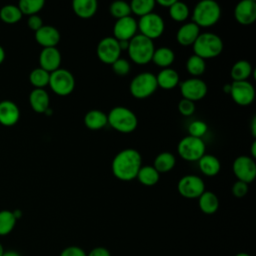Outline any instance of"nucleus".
<instances>
[{
	"label": "nucleus",
	"mask_w": 256,
	"mask_h": 256,
	"mask_svg": "<svg viewBox=\"0 0 256 256\" xmlns=\"http://www.w3.org/2000/svg\"><path fill=\"white\" fill-rule=\"evenodd\" d=\"M29 103L35 112L45 113L50 104L49 94L44 88H34L29 94Z\"/></svg>",
	"instance_id": "21"
},
{
	"label": "nucleus",
	"mask_w": 256,
	"mask_h": 256,
	"mask_svg": "<svg viewBox=\"0 0 256 256\" xmlns=\"http://www.w3.org/2000/svg\"><path fill=\"white\" fill-rule=\"evenodd\" d=\"M142 166L141 154L133 148H126L118 152L112 160L113 175L121 181H131L137 177Z\"/></svg>",
	"instance_id": "1"
},
{
	"label": "nucleus",
	"mask_w": 256,
	"mask_h": 256,
	"mask_svg": "<svg viewBox=\"0 0 256 256\" xmlns=\"http://www.w3.org/2000/svg\"><path fill=\"white\" fill-rule=\"evenodd\" d=\"M178 192L181 196L188 199L199 198L205 191V184L200 176L188 174L183 176L177 184Z\"/></svg>",
	"instance_id": "10"
},
{
	"label": "nucleus",
	"mask_w": 256,
	"mask_h": 256,
	"mask_svg": "<svg viewBox=\"0 0 256 256\" xmlns=\"http://www.w3.org/2000/svg\"><path fill=\"white\" fill-rule=\"evenodd\" d=\"M221 17V8L214 0H202L198 2L192 12V22L199 28H207L215 25Z\"/></svg>",
	"instance_id": "2"
},
{
	"label": "nucleus",
	"mask_w": 256,
	"mask_h": 256,
	"mask_svg": "<svg viewBox=\"0 0 256 256\" xmlns=\"http://www.w3.org/2000/svg\"><path fill=\"white\" fill-rule=\"evenodd\" d=\"M176 164V158L174 154L171 152H161L158 154L154 160L153 167L159 172V173H165L168 171H171Z\"/></svg>",
	"instance_id": "30"
},
{
	"label": "nucleus",
	"mask_w": 256,
	"mask_h": 256,
	"mask_svg": "<svg viewBox=\"0 0 256 256\" xmlns=\"http://www.w3.org/2000/svg\"><path fill=\"white\" fill-rule=\"evenodd\" d=\"M5 50H4V48L0 45V64L4 61V59H5Z\"/></svg>",
	"instance_id": "50"
},
{
	"label": "nucleus",
	"mask_w": 256,
	"mask_h": 256,
	"mask_svg": "<svg viewBox=\"0 0 256 256\" xmlns=\"http://www.w3.org/2000/svg\"><path fill=\"white\" fill-rule=\"evenodd\" d=\"M60 256H87V253L78 246H68L61 251Z\"/></svg>",
	"instance_id": "43"
},
{
	"label": "nucleus",
	"mask_w": 256,
	"mask_h": 256,
	"mask_svg": "<svg viewBox=\"0 0 256 256\" xmlns=\"http://www.w3.org/2000/svg\"><path fill=\"white\" fill-rule=\"evenodd\" d=\"M158 87L164 90L174 89L180 82L179 74L172 68H164L156 75Z\"/></svg>",
	"instance_id": "22"
},
{
	"label": "nucleus",
	"mask_w": 256,
	"mask_h": 256,
	"mask_svg": "<svg viewBox=\"0 0 256 256\" xmlns=\"http://www.w3.org/2000/svg\"><path fill=\"white\" fill-rule=\"evenodd\" d=\"M13 214L15 216V218L18 220L19 218H21L22 216V212L19 210V209H16V210H13Z\"/></svg>",
	"instance_id": "51"
},
{
	"label": "nucleus",
	"mask_w": 256,
	"mask_h": 256,
	"mask_svg": "<svg viewBox=\"0 0 256 256\" xmlns=\"http://www.w3.org/2000/svg\"><path fill=\"white\" fill-rule=\"evenodd\" d=\"M232 170L237 180L251 183L256 177V163L255 160L247 155L238 156L232 164Z\"/></svg>",
	"instance_id": "11"
},
{
	"label": "nucleus",
	"mask_w": 256,
	"mask_h": 256,
	"mask_svg": "<svg viewBox=\"0 0 256 256\" xmlns=\"http://www.w3.org/2000/svg\"><path fill=\"white\" fill-rule=\"evenodd\" d=\"M230 89H231V85L230 84H226L223 86V91L226 92V93H230Z\"/></svg>",
	"instance_id": "52"
},
{
	"label": "nucleus",
	"mask_w": 256,
	"mask_h": 256,
	"mask_svg": "<svg viewBox=\"0 0 256 256\" xmlns=\"http://www.w3.org/2000/svg\"><path fill=\"white\" fill-rule=\"evenodd\" d=\"M17 219L15 218L13 211L1 210L0 211V236L8 235L14 229Z\"/></svg>",
	"instance_id": "32"
},
{
	"label": "nucleus",
	"mask_w": 256,
	"mask_h": 256,
	"mask_svg": "<svg viewBox=\"0 0 256 256\" xmlns=\"http://www.w3.org/2000/svg\"><path fill=\"white\" fill-rule=\"evenodd\" d=\"M154 50L153 41L141 34H136L129 41L127 48L130 59L138 65H145L152 61Z\"/></svg>",
	"instance_id": "5"
},
{
	"label": "nucleus",
	"mask_w": 256,
	"mask_h": 256,
	"mask_svg": "<svg viewBox=\"0 0 256 256\" xmlns=\"http://www.w3.org/2000/svg\"><path fill=\"white\" fill-rule=\"evenodd\" d=\"M84 124L90 130H100L108 124L107 114L98 109L89 110L84 116Z\"/></svg>",
	"instance_id": "25"
},
{
	"label": "nucleus",
	"mask_w": 256,
	"mask_h": 256,
	"mask_svg": "<svg viewBox=\"0 0 256 256\" xmlns=\"http://www.w3.org/2000/svg\"><path fill=\"white\" fill-rule=\"evenodd\" d=\"M22 12L19 7L14 4H6L0 8V18L3 22L13 24L22 18Z\"/></svg>",
	"instance_id": "31"
},
{
	"label": "nucleus",
	"mask_w": 256,
	"mask_h": 256,
	"mask_svg": "<svg viewBox=\"0 0 256 256\" xmlns=\"http://www.w3.org/2000/svg\"><path fill=\"white\" fill-rule=\"evenodd\" d=\"M236 21L244 26L251 25L256 20V2L254 0H242L234 8Z\"/></svg>",
	"instance_id": "16"
},
{
	"label": "nucleus",
	"mask_w": 256,
	"mask_h": 256,
	"mask_svg": "<svg viewBox=\"0 0 256 256\" xmlns=\"http://www.w3.org/2000/svg\"><path fill=\"white\" fill-rule=\"evenodd\" d=\"M200 210L205 214H214L219 208V200L212 191H204L198 198Z\"/></svg>",
	"instance_id": "27"
},
{
	"label": "nucleus",
	"mask_w": 256,
	"mask_h": 256,
	"mask_svg": "<svg viewBox=\"0 0 256 256\" xmlns=\"http://www.w3.org/2000/svg\"><path fill=\"white\" fill-rule=\"evenodd\" d=\"M87 256H111V254L109 250L104 247H95L87 254Z\"/></svg>",
	"instance_id": "45"
},
{
	"label": "nucleus",
	"mask_w": 256,
	"mask_h": 256,
	"mask_svg": "<svg viewBox=\"0 0 256 256\" xmlns=\"http://www.w3.org/2000/svg\"><path fill=\"white\" fill-rule=\"evenodd\" d=\"M200 35V28L193 22L183 24L176 33V40L182 46H190Z\"/></svg>",
	"instance_id": "20"
},
{
	"label": "nucleus",
	"mask_w": 256,
	"mask_h": 256,
	"mask_svg": "<svg viewBox=\"0 0 256 256\" xmlns=\"http://www.w3.org/2000/svg\"><path fill=\"white\" fill-rule=\"evenodd\" d=\"M174 60H175V54L171 48L163 46L154 50L152 61L156 66L161 67L162 69L170 68Z\"/></svg>",
	"instance_id": "26"
},
{
	"label": "nucleus",
	"mask_w": 256,
	"mask_h": 256,
	"mask_svg": "<svg viewBox=\"0 0 256 256\" xmlns=\"http://www.w3.org/2000/svg\"><path fill=\"white\" fill-rule=\"evenodd\" d=\"M180 92L184 99H188L190 101L195 102L203 99L206 96L208 92V86L200 78H188L181 82Z\"/></svg>",
	"instance_id": "14"
},
{
	"label": "nucleus",
	"mask_w": 256,
	"mask_h": 256,
	"mask_svg": "<svg viewBox=\"0 0 256 256\" xmlns=\"http://www.w3.org/2000/svg\"><path fill=\"white\" fill-rule=\"evenodd\" d=\"M129 4L131 13L142 17L153 12L156 2L155 0H132Z\"/></svg>",
	"instance_id": "33"
},
{
	"label": "nucleus",
	"mask_w": 256,
	"mask_h": 256,
	"mask_svg": "<svg viewBox=\"0 0 256 256\" xmlns=\"http://www.w3.org/2000/svg\"><path fill=\"white\" fill-rule=\"evenodd\" d=\"M251 131H252V135L253 137H256V117L254 116L252 119V123H251Z\"/></svg>",
	"instance_id": "47"
},
{
	"label": "nucleus",
	"mask_w": 256,
	"mask_h": 256,
	"mask_svg": "<svg viewBox=\"0 0 256 256\" xmlns=\"http://www.w3.org/2000/svg\"><path fill=\"white\" fill-rule=\"evenodd\" d=\"M112 69L116 75L119 76H125L130 72L131 66L128 60L124 58H118L116 61H114L112 64Z\"/></svg>",
	"instance_id": "40"
},
{
	"label": "nucleus",
	"mask_w": 256,
	"mask_h": 256,
	"mask_svg": "<svg viewBox=\"0 0 256 256\" xmlns=\"http://www.w3.org/2000/svg\"><path fill=\"white\" fill-rule=\"evenodd\" d=\"M48 85L55 94L67 96L72 93L75 88V78L69 70L59 68L50 73Z\"/></svg>",
	"instance_id": "8"
},
{
	"label": "nucleus",
	"mask_w": 256,
	"mask_h": 256,
	"mask_svg": "<svg viewBox=\"0 0 256 256\" xmlns=\"http://www.w3.org/2000/svg\"><path fill=\"white\" fill-rule=\"evenodd\" d=\"M50 73L41 67L33 69L29 74V81L35 88H44L49 84Z\"/></svg>",
	"instance_id": "36"
},
{
	"label": "nucleus",
	"mask_w": 256,
	"mask_h": 256,
	"mask_svg": "<svg viewBox=\"0 0 256 256\" xmlns=\"http://www.w3.org/2000/svg\"><path fill=\"white\" fill-rule=\"evenodd\" d=\"M72 9L79 18L89 19L97 12L98 2L96 0H74Z\"/></svg>",
	"instance_id": "23"
},
{
	"label": "nucleus",
	"mask_w": 256,
	"mask_h": 256,
	"mask_svg": "<svg viewBox=\"0 0 256 256\" xmlns=\"http://www.w3.org/2000/svg\"><path fill=\"white\" fill-rule=\"evenodd\" d=\"M192 46L194 54L205 60L212 59L220 55L224 44L218 35L210 32H204L200 33Z\"/></svg>",
	"instance_id": "4"
},
{
	"label": "nucleus",
	"mask_w": 256,
	"mask_h": 256,
	"mask_svg": "<svg viewBox=\"0 0 256 256\" xmlns=\"http://www.w3.org/2000/svg\"><path fill=\"white\" fill-rule=\"evenodd\" d=\"M251 154H252V158L254 159L256 157V141H253V143H252Z\"/></svg>",
	"instance_id": "49"
},
{
	"label": "nucleus",
	"mask_w": 256,
	"mask_h": 256,
	"mask_svg": "<svg viewBox=\"0 0 256 256\" xmlns=\"http://www.w3.org/2000/svg\"><path fill=\"white\" fill-rule=\"evenodd\" d=\"M108 124L120 133H131L138 125L136 114L124 106L113 107L107 114Z\"/></svg>",
	"instance_id": "3"
},
{
	"label": "nucleus",
	"mask_w": 256,
	"mask_h": 256,
	"mask_svg": "<svg viewBox=\"0 0 256 256\" xmlns=\"http://www.w3.org/2000/svg\"><path fill=\"white\" fill-rule=\"evenodd\" d=\"M176 0H157L155 1L157 4H159L160 6L162 7H165V8H169Z\"/></svg>",
	"instance_id": "46"
},
{
	"label": "nucleus",
	"mask_w": 256,
	"mask_h": 256,
	"mask_svg": "<svg viewBox=\"0 0 256 256\" xmlns=\"http://www.w3.org/2000/svg\"><path fill=\"white\" fill-rule=\"evenodd\" d=\"M198 166L202 174L208 177L216 176L221 169V164L219 159L212 154H206V153L198 160Z\"/></svg>",
	"instance_id": "24"
},
{
	"label": "nucleus",
	"mask_w": 256,
	"mask_h": 256,
	"mask_svg": "<svg viewBox=\"0 0 256 256\" xmlns=\"http://www.w3.org/2000/svg\"><path fill=\"white\" fill-rule=\"evenodd\" d=\"M20 118V109L12 100L0 101V123L5 126H12Z\"/></svg>",
	"instance_id": "19"
},
{
	"label": "nucleus",
	"mask_w": 256,
	"mask_h": 256,
	"mask_svg": "<svg viewBox=\"0 0 256 256\" xmlns=\"http://www.w3.org/2000/svg\"><path fill=\"white\" fill-rule=\"evenodd\" d=\"M195 103L188 99L182 98L178 103V110L183 116H191L195 112Z\"/></svg>",
	"instance_id": "41"
},
{
	"label": "nucleus",
	"mask_w": 256,
	"mask_h": 256,
	"mask_svg": "<svg viewBox=\"0 0 256 256\" xmlns=\"http://www.w3.org/2000/svg\"><path fill=\"white\" fill-rule=\"evenodd\" d=\"M139 34L149 38L153 41L160 37L165 30V23L163 18L157 13H149L145 16L140 17L139 21H137Z\"/></svg>",
	"instance_id": "9"
},
{
	"label": "nucleus",
	"mask_w": 256,
	"mask_h": 256,
	"mask_svg": "<svg viewBox=\"0 0 256 256\" xmlns=\"http://www.w3.org/2000/svg\"><path fill=\"white\" fill-rule=\"evenodd\" d=\"M61 60V53L56 47L43 48L39 54V67L51 73L60 68Z\"/></svg>",
	"instance_id": "17"
},
{
	"label": "nucleus",
	"mask_w": 256,
	"mask_h": 256,
	"mask_svg": "<svg viewBox=\"0 0 256 256\" xmlns=\"http://www.w3.org/2000/svg\"><path fill=\"white\" fill-rule=\"evenodd\" d=\"M2 256H21L17 251H14V250H8V251H5L3 253Z\"/></svg>",
	"instance_id": "48"
},
{
	"label": "nucleus",
	"mask_w": 256,
	"mask_h": 256,
	"mask_svg": "<svg viewBox=\"0 0 256 256\" xmlns=\"http://www.w3.org/2000/svg\"><path fill=\"white\" fill-rule=\"evenodd\" d=\"M121 49L118 40L112 36L102 38L97 45L96 54L99 60L105 64H112L121 55Z\"/></svg>",
	"instance_id": "12"
},
{
	"label": "nucleus",
	"mask_w": 256,
	"mask_h": 256,
	"mask_svg": "<svg viewBox=\"0 0 256 256\" xmlns=\"http://www.w3.org/2000/svg\"><path fill=\"white\" fill-rule=\"evenodd\" d=\"M27 25H28V27H29L31 30L37 31V30L40 29L44 24H43L42 18H41L39 15L35 14V15H31V16L28 17V19H27Z\"/></svg>",
	"instance_id": "44"
},
{
	"label": "nucleus",
	"mask_w": 256,
	"mask_h": 256,
	"mask_svg": "<svg viewBox=\"0 0 256 256\" xmlns=\"http://www.w3.org/2000/svg\"><path fill=\"white\" fill-rule=\"evenodd\" d=\"M35 40L38 44L47 47H56L60 41V33L57 28L51 25H43L40 29L35 31Z\"/></svg>",
	"instance_id": "18"
},
{
	"label": "nucleus",
	"mask_w": 256,
	"mask_h": 256,
	"mask_svg": "<svg viewBox=\"0 0 256 256\" xmlns=\"http://www.w3.org/2000/svg\"><path fill=\"white\" fill-rule=\"evenodd\" d=\"M136 178L144 186H154L160 179V173L153 166L145 165L141 166Z\"/></svg>",
	"instance_id": "29"
},
{
	"label": "nucleus",
	"mask_w": 256,
	"mask_h": 256,
	"mask_svg": "<svg viewBox=\"0 0 256 256\" xmlns=\"http://www.w3.org/2000/svg\"><path fill=\"white\" fill-rule=\"evenodd\" d=\"M230 96L239 106H248L255 99V88L248 81H233L231 84Z\"/></svg>",
	"instance_id": "13"
},
{
	"label": "nucleus",
	"mask_w": 256,
	"mask_h": 256,
	"mask_svg": "<svg viewBox=\"0 0 256 256\" xmlns=\"http://www.w3.org/2000/svg\"><path fill=\"white\" fill-rule=\"evenodd\" d=\"M168 10H169L170 17L176 22L185 21L190 14V10L187 4L177 0L168 8Z\"/></svg>",
	"instance_id": "34"
},
{
	"label": "nucleus",
	"mask_w": 256,
	"mask_h": 256,
	"mask_svg": "<svg viewBox=\"0 0 256 256\" xmlns=\"http://www.w3.org/2000/svg\"><path fill=\"white\" fill-rule=\"evenodd\" d=\"M186 69L190 75L198 78V76H201L206 70L205 60L192 54L186 61Z\"/></svg>",
	"instance_id": "35"
},
{
	"label": "nucleus",
	"mask_w": 256,
	"mask_h": 256,
	"mask_svg": "<svg viewBox=\"0 0 256 256\" xmlns=\"http://www.w3.org/2000/svg\"><path fill=\"white\" fill-rule=\"evenodd\" d=\"M208 131V125L206 122L202 120H195L192 121L188 126V133L189 136L202 138Z\"/></svg>",
	"instance_id": "39"
},
{
	"label": "nucleus",
	"mask_w": 256,
	"mask_h": 256,
	"mask_svg": "<svg viewBox=\"0 0 256 256\" xmlns=\"http://www.w3.org/2000/svg\"><path fill=\"white\" fill-rule=\"evenodd\" d=\"M177 151L182 159L188 162H195L205 154L206 145L202 138H196L188 135L179 141Z\"/></svg>",
	"instance_id": "7"
},
{
	"label": "nucleus",
	"mask_w": 256,
	"mask_h": 256,
	"mask_svg": "<svg viewBox=\"0 0 256 256\" xmlns=\"http://www.w3.org/2000/svg\"><path fill=\"white\" fill-rule=\"evenodd\" d=\"M158 85L156 75L151 72H142L136 75L130 82L129 90L136 99H145L150 97L157 90Z\"/></svg>",
	"instance_id": "6"
},
{
	"label": "nucleus",
	"mask_w": 256,
	"mask_h": 256,
	"mask_svg": "<svg viewBox=\"0 0 256 256\" xmlns=\"http://www.w3.org/2000/svg\"><path fill=\"white\" fill-rule=\"evenodd\" d=\"M248 184L245 183V182H242V181H239L237 180L233 185H232V188H231V191H232V194L237 197V198H241L243 196H245L248 192Z\"/></svg>",
	"instance_id": "42"
},
{
	"label": "nucleus",
	"mask_w": 256,
	"mask_h": 256,
	"mask_svg": "<svg viewBox=\"0 0 256 256\" xmlns=\"http://www.w3.org/2000/svg\"><path fill=\"white\" fill-rule=\"evenodd\" d=\"M4 252H5V250H4V248H3V245L0 243V256H2Z\"/></svg>",
	"instance_id": "54"
},
{
	"label": "nucleus",
	"mask_w": 256,
	"mask_h": 256,
	"mask_svg": "<svg viewBox=\"0 0 256 256\" xmlns=\"http://www.w3.org/2000/svg\"><path fill=\"white\" fill-rule=\"evenodd\" d=\"M137 21L133 16L117 19L113 26V37L118 41H130L137 33Z\"/></svg>",
	"instance_id": "15"
},
{
	"label": "nucleus",
	"mask_w": 256,
	"mask_h": 256,
	"mask_svg": "<svg viewBox=\"0 0 256 256\" xmlns=\"http://www.w3.org/2000/svg\"><path fill=\"white\" fill-rule=\"evenodd\" d=\"M235 256H251V255H249V254L246 253V252H239V253H237Z\"/></svg>",
	"instance_id": "53"
},
{
	"label": "nucleus",
	"mask_w": 256,
	"mask_h": 256,
	"mask_svg": "<svg viewBox=\"0 0 256 256\" xmlns=\"http://www.w3.org/2000/svg\"><path fill=\"white\" fill-rule=\"evenodd\" d=\"M109 11H110V14L114 18H116V20L131 15L130 4L123 0L115 1V2L111 3V5L109 7Z\"/></svg>",
	"instance_id": "38"
},
{
	"label": "nucleus",
	"mask_w": 256,
	"mask_h": 256,
	"mask_svg": "<svg viewBox=\"0 0 256 256\" xmlns=\"http://www.w3.org/2000/svg\"><path fill=\"white\" fill-rule=\"evenodd\" d=\"M252 73V65L247 60H239L235 62L230 71V75L233 81H246L249 79Z\"/></svg>",
	"instance_id": "28"
},
{
	"label": "nucleus",
	"mask_w": 256,
	"mask_h": 256,
	"mask_svg": "<svg viewBox=\"0 0 256 256\" xmlns=\"http://www.w3.org/2000/svg\"><path fill=\"white\" fill-rule=\"evenodd\" d=\"M44 5H45L44 0H20L17 6L19 7L22 14L31 16L41 11Z\"/></svg>",
	"instance_id": "37"
}]
</instances>
